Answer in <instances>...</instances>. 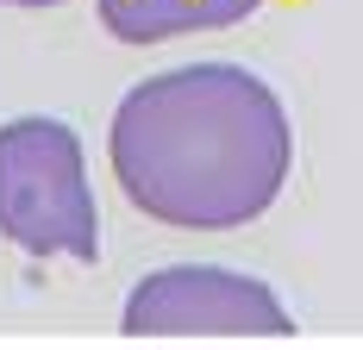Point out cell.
<instances>
[{
    "mask_svg": "<svg viewBox=\"0 0 363 350\" xmlns=\"http://www.w3.org/2000/svg\"><path fill=\"white\" fill-rule=\"evenodd\" d=\"M119 332L125 338H294V319L257 276L176 263L125 294Z\"/></svg>",
    "mask_w": 363,
    "mask_h": 350,
    "instance_id": "3957f363",
    "label": "cell"
},
{
    "mask_svg": "<svg viewBox=\"0 0 363 350\" xmlns=\"http://www.w3.org/2000/svg\"><path fill=\"white\" fill-rule=\"evenodd\" d=\"M6 6H63V0H6Z\"/></svg>",
    "mask_w": 363,
    "mask_h": 350,
    "instance_id": "5b68a950",
    "label": "cell"
},
{
    "mask_svg": "<svg viewBox=\"0 0 363 350\" xmlns=\"http://www.w3.org/2000/svg\"><path fill=\"white\" fill-rule=\"evenodd\" d=\"M107 150L138 213L176 232H232L282 194L294 132L269 81L238 63H194L138 81Z\"/></svg>",
    "mask_w": 363,
    "mask_h": 350,
    "instance_id": "6da1fadb",
    "label": "cell"
},
{
    "mask_svg": "<svg viewBox=\"0 0 363 350\" xmlns=\"http://www.w3.org/2000/svg\"><path fill=\"white\" fill-rule=\"evenodd\" d=\"M0 238L32 256H101V213L82 163V138L63 119L0 125Z\"/></svg>",
    "mask_w": 363,
    "mask_h": 350,
    "instance_id": "7a4b0ae2",
    "label": "cell"
},
{
    "mask_svg": "<svg viewBox=\"0 0 363 350\" xmlns=\"http://www.w3.org/2000/svg\"><path fill=\"white\" fill-rule=\"evenodd\" d=\"M257 6L263 0H101V26L119 44H163V38L238 26Z\"/></svg>",
    "mask_w": 363,
    "mask_h": 350,
    "instance_id": "277c9868",
    "label": "cell"
}]
</instances>
